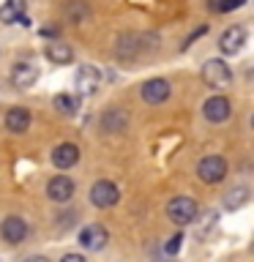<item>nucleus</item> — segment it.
I'll list each match as a JSON object with an SVG mask.
<instances>
[{
  "instance_id": "20",
  "label": "nucleus",
  "mask_w": 254,
  "mask_h": 262,
  "mask_svg": "<svg viewBox=\"0 0 254 262\" xmlns=\"http://www.w3.org/2000/svg\"><path fill=\"white\" fill-rule=\"evenodd\" d=\"M55 110H60L63 115H74L79 110V104H77V98H74V96L60 93V96H55Z\"/></svg>"
},
{
  "instance_id": "21",
  "label": "nucleus",
  "mask_w": 254,
  "mask_h": 262,
  "mask_svg": "<svg viewBox=\"0 0 254 262\" xmlns=\"http://www.w3.org/2000/svg\"><path fill=\"white\" fill-rule=\"evenodd\" d=\"M69 19H71L74 25L85 22V19H88V6L79 3V0H71V3H69Z\"/></svg>"
},
{
  "instance_id": "18",
  "label": "nucleus",
  "mask_w": 254,
  "mask_h": 262,
  "mask_svg": "<svg viewBox=\"0 0 254 262\" xmlns=\"http://www.w3.org/2000/svg\"><path fill=\"white\" fill-rule=\"evenodd\" d=\"M101 126H104V131H123V126H126V115H123L118 106H112V110H107V115L101 118Z\"/></svg>"
},
{
  "instance_id": "10",
  "label": "nucleus",
  "mask_w": 254,
  "mask_h": 262,
  "mask_svg": "<svg viewBox=\"0 0 254 262\" xmlns=\"http://www.w3.org/2000/svg\"><path fill=\"white\" fill-rule=\"evenodd\" d=\"M47 196L52 202H69L71 196H74V183L66 175H55L47 183Z\"/></svg>"
},
{
  "instance_id": "2",
  "label": "nucleus",
  "mask_w": 254,
  "mask_h": 262,
  "mask_svg": "<svg viewBox=\"0 0 254 262\" xmlns=\"http://www.w3.org/2000/svg\"><path fill=\"white\" fill-rule=\"evenodd\" d=\"M167 216H170V221H175L178 227L192 224L197 219V202L192 196H175V200H170V205H167Z\"/></svg>"
},
{
  "instance_id": "22",
  "label": "nucleus",
  "mask_w": 254,
  "mask_h": 262,
  "mask_svg": "<svg viewBox=\"0 0 254 262\" xmlns=\"http://www.w3.org/2000/svg\"><path fill=\"white\" fill-rule=\"evenodd\" d=\"M246 3V0H213V3H208L213 11H232V8H241Z\"/></svg>"
},
{
  "instance_id": "5",
  "label": "nucleus",
  "mask_w": 254,
  "mask_h": 262,
  "mask_svg": "<svg viewBox=\"0 0 254 262\" xmlns=\"http://www.w3.org/2000/svg\"><path fill=\"white\" fill-rule=\"evenodd\" d=\"M74 85L82 96H93L98 85H101V71L96 69V66H79L77 77H74Z\"/></svg>"
},
{
  "instance_id": "3",
  "label": "nucleus",
  "mask_w": 254,
  "mask_h": 262,
  "mask_svg": "<svg viewBox=\"0 0 254 262\" xmlns=\"http://www.w3.org/2000/svg\"><path fill=\"white\" fill-rule=\"evenodd\" d=\"M202 79H205V85L208 88H227L229 82H232V71H229V66L224 60H208L202 66Z\"/></svg>"
},
{
  "instance_id": "1",
  "label": "nucleus",
  "mask_w": 254,
  "mask_h": 262,
  "mask_svg": "<svg viewBox=\"0 0 254 262\" xmlns=\"http://www.w3.org/2000/svg\"><path fill=\"white\" fill-rule=\"evenodd\" d=\"M197 175H200L202 183H210V186H216L224 180L227 175V161L221 159V156H205V159L197 164Z\"/></svg>"
},
{
  "instance_id": "11",
  "label": "nucleus",
  "mask_w": 254,
  "mask_h": 262,
  "mask_svg": "<svg viewBox=\"0 0 254 262\" xmlns=\"http://www.w3.org/2000/svg\"><path fill=\"white\" fill-rule=\"evenodd\" d=\"M142 98L147 104H161V101H167L170 98V82L167 79H147L145 85H142Z\"/></svg>"
},
{
  "instance_id": "16",
  "label": "nucleus",
  "mask_w": 254,
  "mask_h": 262,
  "mask_svg": "<svg viewBox=\"0 0 254 262\" xmlns=\"http://www.w3.org/2000/svg\"><path fill=\"white\" fill-rule=\"evenodd\" d=\"M25 16V0H6L0 6V22L11 25V22H19Z\"/></svg>"
},
{
  "instance_id": "9",
  "label": "nucleus",
  "mask_w": 254,
  "mask_h": 262,
  "mask_svg": "<svg viewBox=\"0 0 254 262\" xmlns=\"http://www.w3.org/2000/svg\"><path fill=\"white\" fill-rule=\"evenodd\" d=\"M0 235H3L6 243L16 246V243L25 241V235H28V224H25V219H19V216H8L3 224H0Z\"/></svg>"
},
{
  "instance_id": "26",
  "label": "nucleus",
  "mask_w": 254,
  "mask_h": 262,
  "mask_svg": "<svg viewBox=\"0 0 254 262\" xmlns=\"http://www.w3.org/2000/svg\"><path fill=\"white\" fill-rule=\"evenodd\" d=\"M28 262H49V259H47V257H30Z\"/></svg>"
},
{
  "instance_id": "14",
  "label": "nucleus",
  "mask_w": 254,
  "mask_h": 262,
  "mask_svg": "<svg viewBox=\"0 0 254 262\" xmlns=\"http://www.w3.org/2000/svg\"><path fill=\"white\" fill-rule=\"evenodd\" d=\"M11 79H14L16 88L28 90L30 85H36L38 71H36V66H30V63H16L14 69H11Z\"/></svg>"
},
{
  "instance_id": "24",
  "label": "nucleus",
  "mask_w": 254,
  "mask_h": 262,
  "mask_svg": "<svg viewBox=\"0 0 254 262\" xmlns=\"http://www.w3.org/2000/svg\"><path fill=\"white\" fill-rule=\"evenodd\" d=\"M205 30H208V28H197V30L192 33V36H188V38L183 41V47H188V44H192V41H194V38H200V36H202V33H205Z\"/></svg>"
},
{
  "instance_id": "19",
  "label": "nucleus",
  "mask_w": 254,
  "mask_h": 262,
  "mask_svg": "<svg viewBox=\"0 0 254 262\" xmlns=\"http://www.w3.org/2000/svg\"><path fill=\"white\" fill-rule=\"evenodd\" d=\"M246 200H249V188L238 186V188H232V191L224 196V205H227L229 210H238L241 205H246Z\"/></svg>"
},
{
  "instance_id": "15",
  "label": "nucleus",
  "mask_w": 254,
  "mask_h": 262,
  "mask_svg": "<svg viewBox=\"0 0 254 262\" xmlns=\"http://www.w3.org/2000/svg\"><path fill=\"white\" fill-rule=\"evenodd\" d=\"M139 36H134V33H129V36H123L118 41V57H123V60H134V57L142 52V44H139Z\"/></svg>"
},
{
  "instance_id": "13",
  "label": "nucleus",
  "mask_w": 254,
  "mask_h": 262,
  "mask_svg": "<svg viewBox=\"0 0 254 262\" xmlns=\"http://www.w3.org/2000/svg\"><path fill=\"white\" fill-rule=\"evenodd\" d=\"M6 128L11 131V134H25V131L30 128V112L25 110V106H14V110H8Z\"/></svg>"
},
{
  "instance_id": "25",
  "label": "nucleus",
  "mask_w": 254,
  "mask_h": 262,
  "mask_svg": "<svg viewBox=\"0 0 254 262\" xmlns=\"http://www.w3.org/2000/svg\"><path fill=\"white\" fill-rule=\"evenodd\" d=\"M60 262H88V259H85V257H79V254H66Z\"/></svg>"
},
{
  "instance_id": "23",
  "label": "nucleus",
  "mask_w": 254,
  "mask_h": 262,
  "mask_svg": "<svg viewBox=\"0 0 254 262\" xmlns=\"http://www.w3.org/2000/svg\"><path fill=\"white\" fill-rule=\"evenodd\" d=\"M180 243H183V235L178 232V235H172V237H170V243L164 246V251H167L170 257H172V254H178V251H180Z\"/></svg>"
},
{
  "instance_id": "4",
  "label": "nucleus",
  "mask_w": 254,
  "mask_h": 262,
  "mask_svg": "<svg viewBox=\"0 0 254 262\" xmlns=\"http://www.w3.org/2000/svg\"><path fill=\"white\" fill-rule=\"evenodd\" d=\"M118 200H120V191L115 183H110V180H98V183H93V188H90V202H93L96 208H112V205H118Z\"/></svg>"
},
{
  "instance_id": "8",
  "label": "nucleus",
  "mask_w": 254,
  "mask_h": 262,
  "mask_svg": "<svg viewBox=\"0 0 254 262\" xmlns=\"http://www.w3.org/2000/svg\"><path fill=\"white\" fill-rule=\"evenodd\" d=\"M202 112H205V118H208L210 123H224L229 115H232V104H229L224 96H213V98L205 101Z\"/></svg>"
},
{
  "instance_id": "17",
  "label": "nucleus",
  "mask_w": 254,
  "mask_h": 262,
  "mask_svg": "<svg viewBox=\"0 0 254 262\" xmlns=\"http://www.w3.org/2000/svg\"><path fill=\"white\" fill-rule=\"evenodd\" d=\"M47 57L52 63H57V66H66V63H71L74 60V52H71V47L69 44H57V41H52V44H47Z\"/></svg>"
},
{
  "instance_id": "7",
  "label": "nucleus",
  "mask_w": 254,
  "mask_h": 262,
  "mask_svg": "<svg viewBox=\"0 0 254 262\" xmlns=\"http://www.w3.org/2000/svg\"><path fill=\"white\" fill-rule=\"evenodd\" d=\"M246 44V30L241 28V25H232V28H227L224 33H221L219 38V49L224 55H238Z\"/></svg>"
},
{
  "instance_id": "6",
  "label": "nucleus",
  "mask_w": 254,
  "mask_h": 262,
  "mask_svg": "<svg viewBox=\"0 0 254 262\" xmlns=\"http://www.w3.org/2000/svg\"><path fill=\"white\" fill-rule=\"evenodd\" d=\"M107 241H110V232L101 224H90L79 232V246L88 251H101L107 246Z\"/></svg>"
},
{
  "instance_id": "12",
  "label": "nucleus",
  "mask_w": 254,
  "mask_h": 262,
  "mask_svg": "<svg viewBox=\"0 0 254 262\" xmlns=\"http://www.w3.org/2000/svg\"><path fill=\"white\" fill-rule=\"evenodd\" d=\"M77 161H79V147L71 145V142H63V145H57L52 150V164L57 169H69Z\"/></svg>"
}]
</instances>
